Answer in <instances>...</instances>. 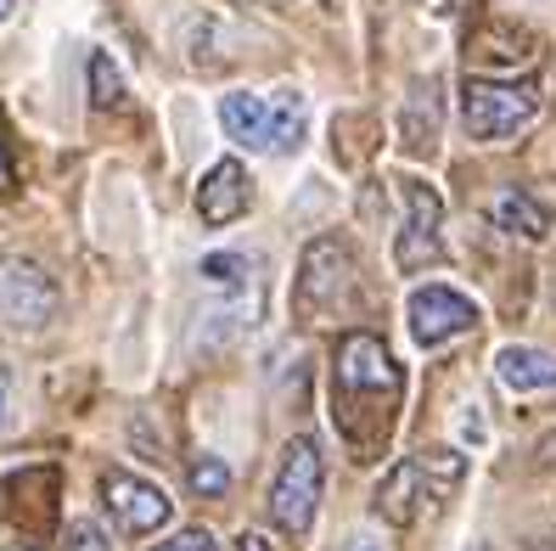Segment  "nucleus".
Here are the masks:
<instances>
[{
  "mask_svg": "<svg viewBox=\"0 0 556 551\" xmlns=\"http://www.w3.org/2000/svg\"><path fill=\"white\" fill-rule=\"evenodd\" d=\"M405 400V372L377 333H349L332 354V423L354 462H377Z\"/></svg>",
  "mask_w": 556,
  "mask_h": 551,
  "instance_id": "f257e3e1",
  "label": "nucleus"
},
{
  "mask_svg": "<svg viewBox=\"0 0 556 551\" xmlns=\"http://www.w3.org/2000/svg\"><path fill=\"white\" fill-rule=\"evenodd\" d=\"M214 118L225 129V141H237L248 152H276V158L299 152L304 136H309V108H304L299 90H276V96L231 90V96H219Z\"/></svg>",
  "mask_w": 556,
  "mask_h": 551,
  "instance_id": "f03ea898",
  "label": "nucleus"
},
{
  "mask_svg": "<svg viewBox=\"0 0 556 551\" xmlns=\"http://www.w3.org/2000/svg\"><path fill=\"white\" fill-rule=\"evenodd\" d=\"M359 299V259L343 237H315L299 259V281H292V310L299 321H338Z\"/></svg>",
  "mask_w": 556,
  "mask_h": 551,
  "instance_id": "7ed1b4c3",
  "label": "nucleus"
},
{
  "mask_svg": "<svg viewBox=\"0 0 556 551\" xmlns=\"http://www.w3.org/2000/svg\"><path fill=\"white\" fill-rule=\"evenodd\" d=\"M320 490H326V456L309 434L287 439L281 462H276V478H270V517L276 529L304 540L315 529V512H320Z\"/></svg>",
  "mask_w": 556,
  "mask_h": 551,
  "instance_id": "20e7f679",
  "label": "nucleus"
},
{
  "mask_svg": "<svg viewBox=\"0 0 556 551\" xmlns=\"http://www.w3.org/2000/svg\"><path fill=\"white\" fill-rule=\"evenodd\" d=\"M62 315L56 276L28 253H0V327L7 333H46Z\"/></svg>",
  "mask_w": 556,
  "mask_h": 551,
  "instance_id": "39448f33",
  "label": "nucleus"
},
{
  "mask_svg": "<svg viewBox=\"0 0 556 551\" xmlns=\"http://www.w3.org/2000/svg\"><path fill=\"white\" fill-rule=\"evenodd\" d=\"M540 118V90L534 85H506V79H467L462 85V124L472 141H506L517 129Z\"/></svg>",
  "mask_w": 556,
  "mask_h": 551,
  "instance_id": "423d86ee",
  "label": "nucleus"
},
{
  "mask_svg": "<svg viewBox=\"0 0 556 551\" xmlns=\"http://www.w3.org/2000/svg\"><path fill=\"white\" fill-rule=\"evenodd\" d=\"M400 198H405V225L394 237V265L405 276L444 265V198L428 180H416V175L400 180Z\"/></svg>",
  "mask_w": 556,
  "mask_h": 551,
  "instance_id": "0eeeda50",
  "label": "nucleus"
},
{
  "mask_svg": "<svg viewBox=\"0 0 556 551\" xmlns=\"http://www.w3.org/2000/svg\"><path fill=\"white\" fill-rule=\"evenodd\" d=\"M102 506H108V517H113L129 540L157 535V529L175 517V501L163 496V484H152V478H141V473H124V467H113V473L102 478Z\"/></svg>",
  "mask_w": 556,
  "mask_h": 551,
  "instance_id": "6e6552de",
  "label": "nucleus"
},
{
  "mask_svg": "<svg viewBox=\"0 0 556 551\" xmlns=\"http://www.w3.org/2000/svg\"><path fill=\"white\" fill-rule=\"evenodd\" d=\"M405 321H410V338L421 349H439L450 338H462L478 327V304L467 293H455V287L444 281H428V287H416L410 304H405Z\"/></svg>",
  "mask_w": 556,
  "mask_h": 551,
  "instance_id": "1a4fd4ad",
  "label": "nucleus"
},
{
  "mask_svg": "<svg viewBox=\"0 0 556 551\" xmlns=\"http://www.w3.org/2000/svg\"><path fill=\"white\" fill-rule=\"evenodd\" d=\"M253 209V180H248V170L237 164V158H219V164L203 175V186H198V214H203V225H231V220H242Z\"/></svg>",
  "mask_w": 556,
  "mask_h": 551,
  "instance_id": "9d476101",
  "label": "nucleus"
},
{
  "mask_svg": "<svg viewBox=\"0 0 556 551\" xmlns=\"http://www.w3.org/2000/svg\"><path fill=\"white\" fill-rule=\"evenodd\" d=\"M421 501H428V478H421V462H416V456L388 467L382 484H377V496H371L377 517H382V524H394V529H410V524H416Z\"/></svg>",
  "mask_w": 556,
  "mask_h": 551,
  "instance_id": "9b49d317",
  "label": "nucleus"
},
{
  "mask_svg": "<svg viewBox=\"0 0 556 551\" xmlns=\"http://www.w3.org/2000/svg\"><path fill=\"white\" fill-rule=\"evenodd\" d=\"M467 57L478 62V68H529V62L540 57V40L517 23H489L467 40Z\"/></svg>",
  "mask_w": 556,
  "mask_h": 551,
  "instance_id": "f8f14e48",
  "label": "nucleus"
},
{
  "mask_svg": "<svg viewBox=\"0 0 556 551\" xmlns=\"http://www.w3.org/2000/svg\"><path fill=\"white\" fill-rule=\"evenodd\" d=\"M495 377L511 395H556V354L534 343H506L495 354Z\"/></svg>",
  "mask_w": 556,
  "mask_h": 551,
  "instance_id": "ddd939ff",
  "label": "nucleus"
},
{
  "mask_svg": "<svg viewBox=\"0 0 556 551\" xmlns=\"http://www.w3.org/2000/svg\"><path fill=\"white\" fill-rule=\"evenodd\" d=\"M489 220H495V231L522 237V242H545L551 237V209L540 198H529V191H517V186L489 203Z\"/></svg>",
  "mask_w": 556,
  "mask_h": 551,
  "instance_id": "4468645a",
  "label": "nucleus"
},
{
  "mask_svg": "<svg viewBox=\"0 0 556 551\" xmlns=\"http://www.w3.org/2000/svg\"><path fill=\"white\" fill-rule=\"evenodd\" d=\"M85 96H90L96 113H124L129 108V85H124V68L113 62V51L85 57Z\"/></svg>",
  "mask_w": 556,
  "mask_h": 551,
  "instance_id": "2eb2a0df",
  "label": "nucleus"
},
{
  "mask_svg": "<svg viewBox=\"0 0 556 551\" xmlns=\"http://www.w3.org/2000/svg\"><path fill=\"white\" fill-rule=\"evenodd\" d=\"M198 271H203V281H208V287H225V293H248V281H253V259H248V253H208Z\"/></svg>",
  "mask_w": 556,
  "mask_h": 551,
  "instance_id": "dca6fc26",
  "label": "nucleus"
},
{
  "mask_svg": "<svg viewBox=\"0 0 556 551\" xmlns=\"http://www.w3.org/2000/svg\"><path fill=\"white\" fill-rule=\"evenodd\" d=\"M421 478H428V490L433 496H450L455 484H462V473H467V462L455 456V450H421Z\"/></svg>",
  "mask_w": 556,
  "mask_h": 551,
  "instance_id": "f3484780",
  "label": "nucleus"
},
{
  "mask_svg": "<svg viewBox=\"0 0 556 551\" xmlns=\"http://www.w3.org/2000/svg\"><path fill=\"white\" fill-rule=\"evenodd\" d=\"M191 490L198 496H225L231 490V467L219 456H191Z\"/></svg>",
  "mask_w": 556,
  "mask_h": 551,
  "instance_id": "a211bd4d",
  "label": "nucleus"
},
{
  "mask_svg": "<svg viewBox=\"0 0 556 551\" xmlns=\"http://www.w3.org/2000/svg\"><path fill=\"white\" fill-rule=\"evenodd\" d=\"M62 551H113V546H108V529H102V524L74 517V524L62 529Z\"/></svg>",
  "mask_w": 556,
  "mask_h": 551,
  "instance_id": "6ab92c4d",
  "label": "nucleus"
},
{
  "mask_svg": "<svg viewBox=\"0 0 556 551\" xmlns=\"http://www.w3.org/2000/svg\"><path fill=\"white\" fill-rule=\"evenodd\" d=\"M152 551H219V546H214L208 529H180V535H169V540L152 546Z\"/></svg>",
  "mask_w": 556,
  "mask_h": 551,
  "instance_id": "aec40b11",
  "label": "nucleus"
},
{
  "mask_svg": "<svg viewBox=\"0 0 556 551\" xmlns=\"http://www.w3.org/2000/svg\"><path fill=\"white\" fill-rule=\"evenodd\" d=\"M12 180H17V170H12V152H7V141H0V191H12Z\"/></svg>",
  "mask_w": 556,
  "mask_h": 551,
  "instance_id": "412c9836",
  "label": "nucleus"
},
{
  "mask_svg": "<svg viewBox=\"0 0 556 551\" xmlns=\"http://www.w3.org/2000/svg\"><path fill=\"white\" fill-rule=\"evenodd\" d=\"M237 551H270V540H265V535H242Z\"/></svg>",
  "mask_w": 556,
  "mask_h": 551,
  "instance_id": "4be33fe9",
  "label": "nucleus"
},
{
  "mask_svg": "<svg viewBox=\"0 0 556 551\" xmlns=\"http://www.w3.org/2000/svg\"><path fill=\"white\" fill-rule=\"evenodd\" d=\"M0 428H12V395H7V383H0Z\"/></svg>",
  "mask_w": 556,
  "mask_h": 551,
  "instance_id": "5701e85b",
  "label": "nucleus"
},
{
  "mask_svg": "<svg viewBox=\"0 0 556 551\" xmlns=\"http://www.w3.org/2000/svg\"><path fill=\"white\" fill-rule=\"evenodd\" d=\"M12 17H17V0H0V28H7Z\"/></svg>",
  "mask_w": 556,
  "mask_h": 551,
  "instance_id": "b1692460",
  "label": "nucleus"
},
{
  "mask_svg": "<svg viewBox=\"0 0 556 551\" xmlns=\"http://www.w3.org/2000/svg\"><path fill=\"white\" fill-rule=\"evenodd\" d=\"M540 456H545V462H551V467H556V434H551V439H545V444H540Z\"/></svg>",
  "mask_w": 556,
  "mask_h": 551,
  "instance_id": "393cba45",
  "label": "nucleus"
},
{
  "mask_svg": "<svg viewBox=\"0 0 556 551\" xmlns=\"http://www.w3.org/2000/svg\"><path fill=\"white\" fill-rule=\"evenodd\" d=\"M349 551H382V546H371V540H354Z\"/></svg>",
  "mask_w": 556,
  "mask_h": 551,
  "instance_id": "a878e982",
  "label": "nucleus"
},
{
  "mask_svg": "<svg viewBox=\"0 0 556 551\" xmlns=\"http://www.w3.org/2000/svg\"><path fill=\"white\" fill-rule=\"evenodd\" d=\"M12 551H23V546H12Z\"/></svg>",
  "mask_w": 556,
  "mask_h": 551,
  "instance_id": "bb28decb",
  "label": "nucleus"
}]
</instances>
